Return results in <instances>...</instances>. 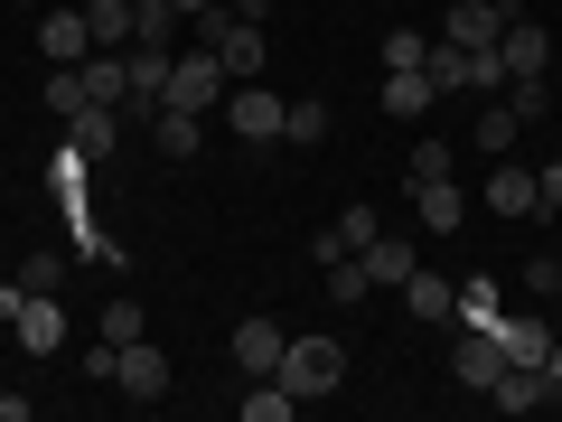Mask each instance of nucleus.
Returning a JSON list of instances; mask_svg holds the SVG:
<instances>
[{
    "label": "nucleus",
    "mask_w": 562,
    "mask_h": 422,
    "mask_svg": "<svg viewBox=\"0 0 562 422\" xmlns=\"http://www.w3.org/2000/svg\"><path fill=\"white\" fill-rule=\"evenodd\" d=\"M281 385H291V395H338V385H347V347L338 338H328V329H310V338H291V347H281Z\"/></svg>",
    "instance_id": "f257e3e1"
},
{
    "label": "nucleus",
    "mask_w": 562,
    "mask_h": 422,
    "mask_svg": "<svg viewBox=\"0 0 562 422\" xmlns=\"http://www.w3.org/2000/svg\"><path fill=\"white\" fill-rule=\"evenodd\" d=\"M188 29H198V47H216V66H225L235 85H254V76H262V29H254V20H235L225 0L206 10V20H188Z\"/></svg>",
    "instance_id": "f03ea898"
},
{
    "label": "nucleus",
    "mask_w": 562,
    "mask_h": 422,
    "mask_svg": "<svg viewBox=\"0 0 562 422\" xmlns=\"http://www.w3.org/2000/svg\"><path fill=\"white\" fill-rule=\"evenodd\" d=\"M169 385H179L169 347H150V338H132V347H122V366H113V395H132V403H169Z\"/></svg>",
    "instance_id": "7ed1b4c3"
},
{
    "label": "nucleus",
    "mask_w": 562,
    "mask_h": 422,
    "mask_svg": "<svg viewBox=\"0 0 562 422\" xmlns=\"http://www.w3.org/2000/svg\"><path fill=\"white\" fill-rule=\"evenodd\" d=\"M225 85H235V76L216 66V47H188V57L169 66V95H160V103H179V113H206V103H225Z\"/></svg>",
    "instance_id": "20e7f679"
},
{
    "label": "nucleus",
    "mask_w": 562,
    "mask_h": 422,
    "mask_svg": "<svg viewBox=\"0 0 562 422\" xmlns=\"http://www.w3.org/2000/svg\"><path fill=\"white\" fill-rule=\"evenodd\" d=\"M38 57H47V66H85V57H94V29H85L76 0H47V20H38Z\"/></svg>",
    "instance_id": "39448f33"
},
{
    "label": "nucleus",
    "mask_w": 562,
    "mask_h": 422,
    "mask_svg": "<svg viewBox=\"0 0 562 422\" xmlns=\"http://www.w3.org/2000/svg\"><path fill=\"white\" fill-rule=\"evenodd\" d=\"M281 113H291V103H281V95H262V76L225 95V132H235V141H281Z\"/></svg>",
    "instance_id": "423d86ee"
},
{
    "label": "nucleus",
    "mask_w": 562,
    "mask_h": 422,
    "mask_svg": "<svg viewBox=\"0 0 562 422\" xmlns=\"http://www.w3.org/2000/svg\"><path fill=\"white\" fill-rule=\"evenodd\" d=\"M506 20H516V0H450L441 38H450V47H497V38H506Z\"/></svg>",
    "instance_id": "0eeeda50"
},
{
    "label": "nucleus",
    "mask_w": 562,
    "mask_h": 422,
    "mask_svg": "<svg viewBox=\"0 0 562 422\" xmlns=\"http://www.w3.org/2000/svg\"><path fill=\"white\" fill-rule=\"evenodd\" d=\"M497 366H506L497 329H450V376H460L469 395H487V385H497Z\"/></svg>",
    "instance_id": "6e6552de"
},
{
    "label": "nucleus",
    "mask_w": 562,
    "mask_h": 422,
    "mask_svg": "<svg viewBox=\"0 0 562 422\" xmlns=\"http://www.w3.org/2000/svg\"><path fill=\"white\" fill-rule=\"evenodd\" d=\"M413 216L431 225V235H450V225L469 216V188L450 179V169H413Z\"/></svg>",
    "instance_id": "1a4fd4ad"
},
{
    "label": "nucleus",
    "mask_w": 562,
    "mask_h": 422,
    "mask_svg": "<svg viewBox=\"0 0 562 422\" xmlns=\"http://www.w3.org/2000/svg\"><path fill=\"white\" fill-rule=\"evenodd\" d=\"M281 347H291V329H281V320H235L225 357H235L244 376H281Z\"/></svg>",
    "instance_id": "9d476101"
},
{
    "label": "nucleus",
    "mask_w": 562,
    "mask_h": 422,
    "mask_svg": "<svg viewBox=\"0 0 562 422\" xmlns=\"http://www.w3.org/2000/svg\"><path fill=\"white\" fill-rule=\"evenodd\" d=\"M140 132H150V151H160L169 169H188V160L206 151V122H198V113H179V103H160V113L140 122Z\"/></svg>",
    "instance_id": "9b49d317"
},
{
    "label": "nucleus",
    "mask_w": 562,
    "mask_h": 422,
    "mask_svg": "<svg viewBox=\"0 0 562 422\" xmlns=\"http://www.w3.org/2000/svg\"><path fill=\"white\" fill-rule=\"evenodd\" d=\"M497 57H506V85H525V76H543L553 66V38H543V20H506V38H497Z\"/></svg>",
    "instance_id": "f8f14e48"
},
{
    "label": "nucleus",
    "mask_w": 562,
    "mask_h": 422,
    "mask_svg": "<svg viewBox=\"0 0 562 422\" xmlns=\"http://www.w3.org/2000/svg\"><path fill=\"white\" fill-rule=\"evenodd\" d=\"M113 141H122V113H113V103H76V113H66V151L113 160Z\"/></svg>",
    "instance_id": "ddd939ff"
},
{
    "label": "nucleus",
    "mask_w": 562,
    "mask_h": 422,
    "mask_svg": "<svg viewBox=\"0 0 562 422\" xmlns=\"http://www.w3.org/2000/svg\"><path fill=\"white\" fill-rule=\"evenodd\" d=\"M384 113H394V122H422V113H431V103H441V85H431V76H422V66H384Z\"/></svg>",
    "instance_id": "4468645a"
},
{
    "label": "nucleus",
    "mask_w": 562,
    "mask_h": 422,
    "mask_svg": "<svg viewBox=\"0 0 562 422\" xmlns=\"http://www.w3.org/2000/svg\"><path fill=\"white\" fill-rule=\"evenodd\" d=\"M487 403H497V413H543V403H553V376H543V366H497Z\"/></svg>",
    "instance_id": "2eb2a0df"
},
{
    "label": "nucleus",
    "mask_w": 562,
    "mask_h": 422,
    "mask_svg": "<svg viewBox=\"0 0 562 422\" xmlns=\"http://www.w3.org/2000/svg\"><path fill=\"white\" fill-rule=\"evenodd\" d=\"M403 310H413V320H431V329H450V320H460V281H441V273H422V263H413Z\"/></svg>",
    "instance_id": "dca6fc26"
},
{
    "label": "nucleus",
    "mask_w": 562,
    "mask_h": 422,
    "mask_svg": "<svg viewBox=\"0 0 562 422\" xmlns=\"http://www.w3.org/2000/svg\"><path fill=\"white\" fill-rule=\"evenodd\" d=\"M479 198H487V216H543V207H535V169H516V160H506V169H487V188H479Z\"/></svg>",
    "instance_id": "f3484780"
},
{
    "label": "nucleus",
    "mask_w": 562,
    "mask_h": 422,
    "mask_svg": "<svg viewBox=\"0 0 562 422\" xmlns=\"http://www.w3.org/2000/svg\"><path fill=\"white\" fill-rule=\"evenodd\" d=\"M357 263H366V281H375V291H403V281H413V263H422V254H413V244H403V235H375V244H366Z\"/></svg>",
    "instance_id": "a211bd4d"
},
{
    "label": "nucleus",
    "mask_w": 562,
    "mask_h": 422,
    "mask_svg": "<svg viewBox=\"0 0 562 422\" xmlns=\"http://www.w3.org/2000/svg\"><path fill=\"white\" fill-rule=\"evenodd\" d=\"M188 20H179V0H132V47H179Z\"/></svg>",
    "instance_id": "6ab92c4d"
},
{
    "label": "nucleus",
    "mask_w": 562,
    "mask_h": 422,
    "mask_svg": "<svg viewBox=\"0 0 562 422\" xmlns=\"http://www.w3.org/2000/svg\"><path fill=\"white\" fill-rule=\"evenodd\" d=\"M497 347H506V366H543L553 357V320H497Z\"/></svg>",
    "instance_id": "aec40b11"
},
{
    "label": "nucleus",
    "mask_w": 562,
    "mask_h": 422,
    "mask_svg": "<svg viewBox=\"0 0 562 422\" xmlns=\"http://www.w3.org/2000/svg\"><path fill=\"white\" fill-rule=\"evenodd\" d=\"M85 169H94L85 151H57V160H47V198H57L66 216H85Z\"/></svg>",
    "instance_id": "412c9836"
},
{
    "label": "nucleus",
    "mask_w": 562,
    "mask_h": 422,
    "mask_svg": "<svg viewBox=\"0 0 562 422\" xmlns=\"http://www.w3.org/2000/svg\"><path fill=\"white\" fill-rule=\"evenodd\" d=\"M85 29H94V47H132V0H76Z\"/></svg>",
    "instance_id": "4be33fe9"
},
{
    "label": "nucleus",
    "mask_w": 562,
    "mask_h": 422,
    "mask_svg": "<svg viewBox=\"0 0 562 422\" xmlns=\"http://www.w3.org/2000/svg\"><path fill=\"white\" fill-rule=\"evenodd\" d=\"M366 291H375V281H366V263H357V254L328 263V301H338V310H366Z\"/></svg>",
    "instance_id": "5701e85b"
},
{
    "label": "nucleus",
    "mask_w": 562,
    "mask_h": 422,
    "mask_svg": "<svg viewBox=\"0 0 562 422\" xmlns=\"http://www.w3.org/2000/svg\"><path fill=\"white\" fill-rule=\"evenodd\" d=\"M506 310H497V281H460V320L450 329H497Z\"/></svg>",
    "instance_id": "b1692460"
},
{
    "label": "nucleus",
    "mask_w": 562,
    "mask_h": 422,
    "mask_svg": "<svg viewBox=\"0 0 562 422\" xmlns=\"http://www.w3.org/2000/svg\"><path fill=\"white\" fill-rule=\"evenodd\" d=\"M422 76H431V85H441V95H469V47H431V57H422Z\"/></svg>",
    "instance_id": "393cba45"
},
{
    "label": "nucleus",
    "mask_w": 562,
    "mask_h": 422,
    "mask_svg": "<svg viewBox=\"0 0 562 422\" xmlns=\"http://www.w3.org/2000/svg\"><path fill=\"white\" fill-rule=\"evenodd\" d=\"M281 132L301 141V151H319V141H328V103H319V95H301L291 113H281Z\"/></svg>",
    "instance_id": "a878e982"
},
{
    "label": "nucleus",
    "mask_w": 562,
    "mask_h": 422,
    "mask_svg": "<svg viewBox=\"0 0 562 422\" xmlns=\"http://www.w3.org/2000/svg\"><path fill=\"white\" fill-rule=\"evenodd\" d=\"M516 132H525V113H516V103H487V113H479V151H497V160L516 151Z\"/></svg>",
    "instance_id": "bb28decb"
},
{
    "label": "nucleus",
    "mask_w": 562,
    "mask_h": 422,
    "mask_svg": "<svg viewBox=\"0 0 562 422\" xmlns=\"http://www.w3.org/2000/svg\"><path fill=\"white\" fill-rule=\"evenodd\" d=\"M291 403H301V395H291L281 376H254V395H244V422H281Z\"/></svg>",
    "instance_id": "cd10ccee"
},
{
    "label": "nucleus",
    "mask_w": 562,
    "mask_h": 422,
    "mask_svg": "<svg viewBox=\"0 0 562 422\" xmlns=\"http://www.w3.org/2000/svg\"><path fill=\"white\" fill-rule=\"evenodd\" d=\"M469 95H506V57L497 47H469Z\"/></svg>",
    "instance_id": "c85d7f7f"
},
{
    "label": "nucleus",
    "mask_w": 562,
    "mask_h": 422,
    "mask_svg": "<svg viewBox=\"0 0 562 422\" xmlns=\"http://www.w3.org/2000/svg\"><path fill=\"white\" fill-rule=\"evenodd\" d=\"M94 338H113V347H132V338H140V310H132V301H103V320H94Z\"/></svg>",
    "instance_id": "c756f323"
},
{
    "label": "nucleus",
    "mask_w": 562,
    "mask_h": 422,
    "mask_svg": "<svg viewBox=\"0 0 562 422\" xmlns=\"http://www.w3.org/2000/svg\"><path fill=\"white\" fill-rule=\"evenodd\" d=\"M422 57H431L422 29H384V66H422Z\"/></svg>",
    "instance_id": "7c9ffc66"
},
{
    "label": "nucleus",
    "mask_w": 562,
    "mask_h": 422,
    "mask_svg": "<svg viewBox=\"0 0 562 422\" xmlns=\"http://www.w3.org/2000/svg\"><path fill=\"white\" fill-rule=\"evenodd\" d=\"M525 291H535V301H562V254H535V263H525Z\"/></svg>",
    "instance_id": "2f4dec72"
},
{
    "label": "nucleus",
    "mask_w": 562,
    "mask_h": 422,
    "mask_svg": "<svg viewBox=\"0 0 562 422\" xmlns=\"http://www.w3.org/2000/svg\"><path fill=\"white\" fill-rule=\"evenodd\" d=\"M506 103H516L525 122H543V113H553V85H543V76H525V85H516V95H506Z\"/></svg>",
    "instance_id": "473e14b6"
},
{
    "label": "nucleus",
    "mask_w": 562,
    "mask_h": 422,
    "mask_svg": "<svg viewBox=\"0 0 562 422\" xmlns=\"http://www.w3.org/2000/svg\"><path fill=\"white\" fill-rule=\"evenodd\" d=\"M10 281H20V291H57V254H29Z\"/></svg>",
    "instance_id": "72a5a7b5"
},
{
    "label": "nucleus",
    "mask_w": 562,
    "mask_h": 422,
    "mask_svg": "<svg viewBox=\"0 0 562 422\" xmlns=\"http://www.w3.org/2000/svg\"><path fill=\"white\" fill-rule=\"evenodd\" d=\"M535 207H543V216H562V160L535 169Z\"/></svg>",
    "instance_id": "f704fd0d"
},
{
    "label": "nucleus",
    "mask_w": 562,
    "mask_h": 422,
    "mask_svg": "<svg viewBox=\"0 0 562 422\" xmlns=\"http://www.w3.org/2000/svg\"><path fill=\"white\" fill-rule=\"evenodd\" d=\"M225 10H235V20H254V29H262V20H272V10H281V0H225Z\"/></svg>",
    "instance_id": "c9c22d12"
},
{
    "label": "nucleus",
    "mask_w": 562,
    "mask_h": 422,
    "mask_svg": "<svg viewBox=\"0 0 562 422\" xmlns=\"http://www.w3.org/2000/svg\"><path fill=\"white\" fill-rule=\"evenodd\" d=\"M206 10H216V0H179V20H206Z\"/></svg>",
    "instance_id": "e433bc0d"
},
{
    "label": "nucleus",
    "mask_w": 562,
    "mask_h": 422,
    "mask_svg": "<svg viewBox=\"0 0 562 422\" xmlns=\"http://www.w3.org/2000/svg\"><path fill=\"white\" fill-rule=\"evenodd\" d=\"M553 338H562V320H553Z\"/></svg>",
    "instance_id": "4c0bfd02"
},
{
    "label": "nucleus",
    "mask_w": 562,
    "mask_h": 422,
    "mask_svg": "<svg viewBox=\"0 0 562 422\" xmlns=\"http://www.w3.org/2000/svg\"><path fill=\"white\" fill-rule=\"evenodd\" d=\"M38 10H47V0H38Z\"/></svg>",
    "instance_id": "58836bf2"
}]
</instances>
